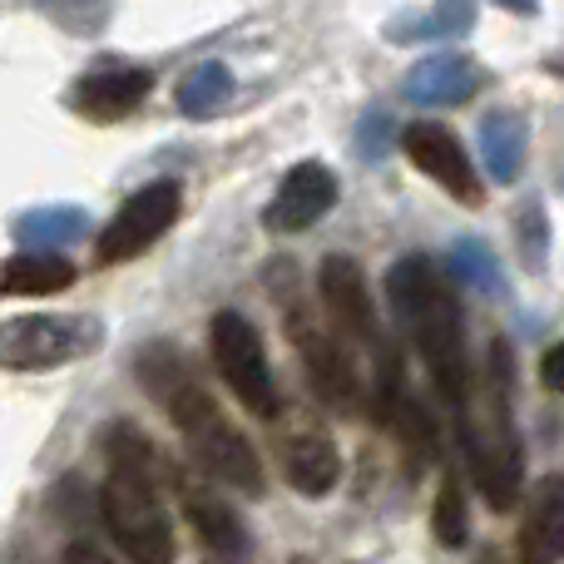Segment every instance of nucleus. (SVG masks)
I'll return each instance as SVG.
<instances>
[{"label":"nucleus","mask_w":564,"mask_h":564,"mask_svg":"<svg viewBox=\"0 0 564 564\" xmlns=\"http://www.w3.org/2000/svg\"><path fill=\"white\" fill-rule=\"evenodd\" d=\"M178 204H184V194H178L174 178H159V184L139 188V194L129 198V204L119 208V214L109 218L105 228H99L95 258H99L105 268H115V263H129V258L149 253V248H154L159 238L174 228Z\"/></svg>","instance_id":"obj_8"},{"label":"nucleus","mask_w":564,"mask_h":564,"mask_svg":"<svg viewBox=\"0 0 564 564\" xmlns=\"http://www.w3.org/2000/svg\"><path fill=\"white\" fill-rule=\"evenodd\" d=\"M401 144H406L411 164H416L421 174L436 178L451 198H460V204H480V178H476V169H470L460 139L451 134L446 124H411Z\"/></svg>","instance_id":"obj_11"},{"label":"nucleus","mask_w":564,"mask_h":564,"mask_svg":"<svg viewBox=\"0 0 564 564\" xmlns=\"http://www.w3.org/2000/svg\"><path fill=\"white\" fill-rule=\"evenodd\" d=\"M480 89V69L466 55H431L401 79V95L416 105H460Z\"/></svg>","instance_id":"obj_16"},{"label":"nucleus","mask_w":564,"mask_h":564,"mask_svg":"<svg viewBox=\"0 0 564 564\" xmlns=\"http://www.w3.org/2000/svg\"><path fill=\"white\" fill-rule=\"evenodd\" d=\"M174 486H178V496H184L188 525L198 530V540L208 545V555H218L228 564L243 560L248 555V530H243V520H238V510L224 506L214 490L198 486V480H188V476H174Z\"/></svg>","instance_id":"obj_14"},{"label":"nucleus","mask_w":564,"mask_h":564,"mask_svg":"<svg viewBox=\"0 0 564 564\" xmlns=\"http://www.w3.org/2000/svg\"><path fill=\"white\" fill-rule=\"evenodd\" d=\"M282 322H288V337L297 347L302 367H307L312 387L322 391V401H332L337 411H357L361 406V377H357V361H351L347 341L332 337L297 297L282 307Z\"/></svg>","instance_id":"obj_7"},{"label":"nucleus","mask_w":564,"mask_h":564,"mask_svg":"<svg viewBox=\"0 0 564 564\" xmlns=\"http://www.w3.org/2000/svg\"><path fill=\"white\" fill-rule=\"evenodd\" d=\"M460 446H466L470 476H476L480 496L490 510H510L520 500V480H525V451L516 436V411H510V351L506 341L490 347V381L486 391H470L460 406Z\"/></svg>","instance_id":"obj_4"},{"label":"nucleus","mask_w":564,"mask_h":564,"mask_svg":"<svg viewBox=\"0 0 564 564\" xmlns=\"http://www.w3.org/2000/svg\"><path fill=\"white\" fill-rule=\"evenodd\" d=\"M204 564H228V560H218V555H208V560H204Z\"/></svg>","instance_id":"obj_30"},{"label":"nucleus","mask_w":564,"mask_h":564,"mask_svg":"<svg viewBox=\"0 0 564 564\" xmlns=\"http://www.w3.org/2000/svg\"><path fill=\"white\" fill-rule=\"evenodd\" d=\"M451 278L486 292V297H506V273H500L496 253H490L480 238H456V243H451Z\"/></svg>","instance_id":"obj_21"},{"label":"nucleus","mask_w":564,"mask_h":564,"mask_svg":"<svg viewBox=\"0 0 564 564\" xmlns=\"http://www.w3.org/2000/svg\"><path fill=\"white\" fill-rule=\"evenodd\" d=\"M476 564H500V555H480Z\"/></svg>","instance_id":"obj_29"},{"label":"nucleus","mask_w":564,"mask_h":564,"mask_svg":"<svg viewBox=\"0 0 564 564\" xmlns=\"http://www.w3.org/2000/svg\"><path fill=\"white\" fill-rule=\"evenodd\" d=\"M387 292L397 302V317L406 327V337L416 341L421 361H426L431 381L446 391L451 406H466L476 381H470V351H466V322H460L456 292L451 278L431 263L426 253H406L391 263Z\"/></svg>","instance_id":"obj_2"},{"label":"nucleus","mask_w":564,"mask_h":564,"mask_svg":"<svg viewBox=\"0 0 564 564\" xmlns=\"http://www.w3.org/2000/svg\"><path fill=\"white\" fill-rule=\"evenodd\" d=\"M228 95H234V69L218 65V59H208V65H198L194 75L178 85V109L194 115V119H208L228 105Z\"/></svg>","instance_id":"obj_22"},{"label":"nucleus","mask_w":564,"mask_h":564,"mask_svg":"<svg viewBox=\"0 0 564 564\" xmlns=\"http://www.w3.org/2000/svg\"><path fill=\"white\" fill-rule=\"evenodd\" d=\"M105 327L95 317H10L0 322V367L10 371H50L99 347Z\"/></svg>","instance_id":"obj_5"},{"label":"nucleus","mask_w":564,"mask_h":564,"mask_svg":"<svg viewBox=\"0 0 564 564\" xmlns=\"http://www.w3.org/2000/svg\"><path fill=\"white\" fill-rule=\"evenodd\" d=\"M337 204V178L327 174L322 164H297L288 178H282L278 198L268 204V228L273 234H302V228L322 224Z\"/></svg>","instance_id":"obj_12"},{"label":"nucleus","mask_w":564,"mask_h":564,"mask_svg":"<svg viewBox=\"0 0 564 564\" xmlns=\"http://www.w3.org/2000/svg\"><path fill=\"white\" fill-rule=\"evenodd\" d=\"M476 25V0H436L426 15H411V20H391L387 35L397 45L406 40H436V35H466Z\"/></svg>","instance_id":"obj_20"},{"label":"nucleus","mask_w":564,"mask_h":564,"mask_svg":"<svg viewBox=\"0 0 564 564\" xmlns=\"http://www.w3.org/2000/svg\"><path fill=\"white\" fill-rule=\"evenodd\" d=\"M89 234V214L75 204H45L15 218V243L25 253H59V248L79 243Z\"/></svg>","instance_id":"obj_17"},{"label":"nucleus","mask_w":564,"mask_h":564,"mask_svg":"<svg viewBox=\"0 0 564 564\" xmlns=\"http://www.w3.org/2000/svg\"><path fill=\"white\" fill-rule=\"evenodd\" d=\"M391 134H397V124H391L387 109H367L357 124V159L361 164H371V159H381L391 149Z\"/></svg>","instance_id":"obj_24"},{"label":"nucleus","mask_w":564,"mask_h":564,"mask_svg":"<svg viewBox=\"0 0 564 564\" xmlns=\"http://www.w3.org/2000/svg\"><path fill=\"white\" fill-rule=\"evenodd\" d=\"M65 564H115V560H109V555H105V550H99V545H85V540H79V545H69Z\"/></svg>","instance_id":"obj_27"},{"label":"nucleus","mask_w":564,"mask_h":564,"mask_svg":"<svg viewBox=\"0 0 564 564\" xmlns=\"http://www.w3.org/2000/svg\"><path fill=\"white\" fill-rule=\"evenodd\" d=\"M540 381L564 397V341H555V347L545 351V361H540Z\"/></svg>","instance_id":"obj_26"},{"label":"nucleus","mask_w":564,"mask_h":564,"mask_svg":"<svg viewBox=\"0 0 564 564\" xmlns=\"http://www.w3.org/2000/svg\"><path fill=\"white\" fill-rule=\"evenodd\" d=\"M208 347H214V361H218V371H224L228 391H234L253 416H278L273 367H268L263 337H258L253 322H248L243 312L224 307L208 322Z\"/></svg>","instance_id":"obj_6"},{"label":"nucleus","mask_w":564,"mask_h":564,"mask_svg":"<svg viewBox=\"0 0 564 564\" xmlns=\"http://www.w3.org/2000/svg\"><path fill=\"white\" fill-rule=\"evenodd\" d=\"M525 149H530V129L516 109H496V115L480 119V154L496 184H510L525 169Z\"/></svg>","instance_id":"obj_19"},{"label":"nucleus","mask_w":564,"mask_h":564,"mask_svg":"<svg viewBox=\"0 0 564 564\" xmlns=\"http://www.w3.org/2000/svg\"><path fill=\"white\" fill-rule=\"evenodd\" d=\"M278 460H282V476L297 496H327L341 476V456L332 446L327 431L317 426H297L278 441Z\"/></svg>","instance_id":"obj_13"},{"label":"nucleus","mask_w":564,"mask_h":564,"mask_svg":"<svg viewBox=\"0 0 564 564\" xmlns=\"http://www.w3.org/2000/svg\"><path fill=\"white\" fill-rule=\"evenodd\" d=\"M520 550H525V564L564 560V476H545L535 486L525 525H520Z\"/></svg>","instance_id":"obj_15"},{"label":"nucleus","mask_w":564,"mask_h":564,"mask_svg":"<svg viewBox=\"0 0 564 564\" xmlns=\"http://www.w3.org/2000/svg\"><path fill=\"white\" fill-rule=\"evenodd\" d=\"M431 525H436V540L446 550H460L470 535V520H466V490H460L456 476L441 480L436 490V516H431Z\"/></svg>","instance_id":"obj_23"},{"label":"nucleus","mask_w":564,"mask_h":564,"mask_svg":"<svg viewBox=\"0 0 564 564\" xmlns=\"http://www.w3.org/2000/svg\"><path fill=\"white\" fill-rule=\"evenodd\" d=\"M109 451V480L99 490V510L124 550L129 564H174V525L159 500V456L134 426L115 421L105 441Z\"/></svg>","instance_id":"obj_3"},{"label":"nucleus","mask_w":564,"mask_h":564,"mask_svg":"<svg viewBox=\"0 0 564 564\" xmlns=\"http://www.w3.org/2000/svg\"><path fill=\"white\" fill-rule=\"evenodd\" d=\"M154 89V75L144 65H129V59H99L69 89V105L79 109L95 124H115V119L134 115L144 105V95Z\"/></svg>","instance_id":"obj_10"},{"label":"nucleus","mask_w":564,"mask_h":564,"mask_svg":"<svg viewBox=\"0 0 564 564\" xmlns=\"http://www.w3.org/2000/svg\"><path fill=\"white\" fill-rule=\"evenodd\" d=\"M317 282H322V302L332 307V317H337L357 341H367V347L377 351L381 367H391L397 357H391L387 337H381L377 307H371V292H367V273L357 268V258H341V253L322 258Z\"/></svg>","instance_id":"obj_9"},{"label":"nucleus","mask_w":564,"mask_h":564,"mask_svg":"<svg viewBox=\"0 0 564 564\" xmlns=\"http://www.w3.org/2000/svg\"><path fill=\"white\" fill-rule=\"evenodd\" d=\"M75 288V263L59 253H15L0 263V297H50Z\"/></svg>","instance_id":"obj_18"},{"label":"nucleus","mask_w":564,"mask_h":564,"mask_svg":"<svg viewBox=\"0 0 564 564\" xmlns=\"http://www.w3.org/2000/svg\"><path fill=\"white\" fill-rule=\"evenodd\" d=\"M520 248H525V263H530V268H545L550 228H545V214H540V204H525V208H520Z\"/></svg>","instance_id":"obj_25"},{"label":"nucleus","mask_w":564,"mask_h":564,"mask_svg":"<svg viewBox=\"0 0 564 564\" xmlns=\"http://www.w3.org/2000/svg\"><path fill=\"white\" fill-rule=\"evenodd\" d=\"M500 6H510V10H520V15H530V10H535V0H500Z\"/></svg>","instance_id":"obj_28"},{"label":"nucleus","mask_w":564,"mask_h":564,"mask_svg":"<svg viewBox=\"0 0 564 564\" xmlns=\"http://www.w3.org/2000/svg\"><path fill=\"white\" fill-rule=\"evenodd\" d=\"M139 377H144L149 397L169 411V421L178 426V436L188 441L194 460L208 476L228 480L243 496H263V466H258V451L248 446V436L234 421L218 411V401L204 391V381L188 371V361L178 357L169 341H149L144 357H139Z\"/></svg>","instance_id":"obj_1"}]
</instances>
